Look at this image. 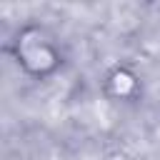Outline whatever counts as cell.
Here are the masks:
<instances>
[{"instance_id":"obj_1","label":"cell","mask_w":160,"mask_h":160,"mask_svg":"<svg viewBox=\"0 0 160 160\" xmlns=\"http://www.w3.org/2000/svg\"><path fill=\"white\" fill-rule=\"evenodd\" d=\"M15 52H18V60L20 65L32 72V75H45L50 70L58 68V50L50 45L48 35L40 30V28H25L20 30L18 35V42H15Z\"/></svg>"},{"instance_id":"obj_2","label":"cell","mask_w":160,"mask_h":160,"mask_svg":"<svg viewBox=\"0 0 160 160\" xmlns=\"http://www.w3.org/2000/svg\"><path fill=\"white\" fill-rule=\"evenodd\" d=\"M110 90H112V95H118V98H130V95L138 90V78H135L130 70L120 68V70H115V72L110 75Z\"/></svg>"}]
</instances>
